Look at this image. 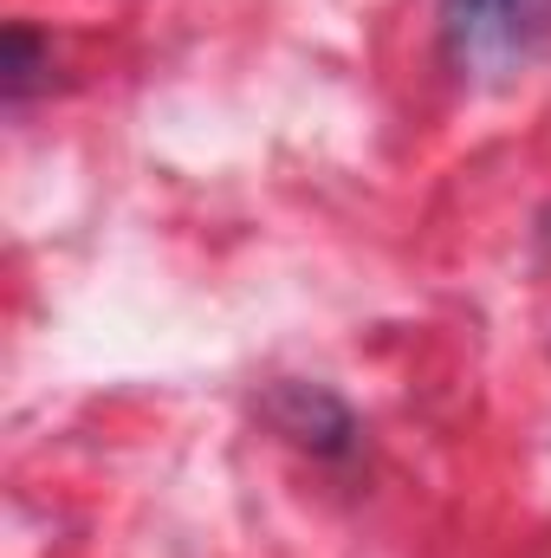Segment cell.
Listing matches in <instances>:
<instances>
[{
  "mask_svg": "<svg viewBox=\"0 0 551 558\" xmlns=\"http://www.w3.org/2000/svg\"><path fill=\"white\" fill-rule=\"evenodd\" d=\"M448 26L461 52H526L551 26V0H448Z\"/></svg>",
  "mask_w": 551,
  "mask_h": 558,
  "instance_id": "cell-1",
  "label": "cell"
},
{
  "mask_svg": "<svg viewBox=\"0 0 551 558\" xmlns=\"http://www.w3.org/2000/svg\"><path fill=\"white\" fill-rule=\"evenodd\" d=\"M33 72H39V46H33L26 26H13V33H7V98H26Z\"/></svg>",
  "mask_w": 551,
  "mask_h": 558,
  "instance_id": "cell-2",
  "label": "cell"
}]
</instances>
